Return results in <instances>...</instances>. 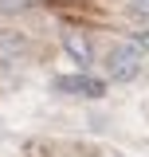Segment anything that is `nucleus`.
Returning a JSON list of instances; mask_svg holds the SVG:
<instances>
[{"label": "nucleus", "instance_id": "1", "mask_svg": "<svg viewBox=\"0 0 149 157\" xmlns=\"http://www.w3.org/2000/svg\"><path fill=\"white\" fill-rule=\"evenodd\" d=\"M137 71H141V47L114 43L110 51H106V75L114 82H130V78H137Z\"/></svg>", "mask_w": 149, "mask_h": 157}, {"label": "nucleus", "instance_id": "3", "mask_svg": "<svg viewBox=\"0 0 149 157\" xmlns=\"http://www.w3.org/2000/svg\"><path fill=\"white\" fill-rule=\"evenodd\" d=\"M55 90L82 94V98H102V94H106L102 78H90V75H59V78H55Z\"/></svg>", "mask_w": 149, "mask_h": 157}, {"label": "nucleus", "instance_id": "2", "mask_svg": "<svg viewBox=\"0 0 149 157\" xmlns=\"http://www.w3.org/2000/svg\"><path fill=\"white\" fill-rule=\"evenodd\" d=\"M63 51H67L78 67H90L94 63V43H90V36L78 32V28H67V32H63Z\"/></svg>", "mask_w": 149, "mask_h": 157}, {"label": "nucleus", "instance_id": "6", "mask_svg": "<svg viewBox=\"0 0 149 157\" xmlns=\"http://www.w3.org/2000/svg\"><path fill=\"white\" fill-rule=\"evenodd\" d=\"M130 8L137 12V16H145V20H149V0H130Z\"/></svg>", "mask_w": 149, "mask_h": 157}, {"label": "nucleus", "instance_id": "4", "mask_svg": "<svg viewBox=\"0 0 149 157\" xmlns=\"http://www.w3.org/2000/svg\"><path fill=\"white\" fill-rule=\"evenodd\" d=\"M32 0H0V16H8V12H20V8H28Z\"/></svg>", "mask_w": 149, "mask_h": 157}, {"label": "nucleus", "instance_id": "5", "mask_svg": "<svg viewBox=\"0 0 149 157\" xmlns=\"http://www.w3.org/2000/svg\"><path fill=\"white\" fill-rule=\"evenodd\" d=\"M133 39H137L133 47H145V51H149V24H141V28L133 32Z\"/></svg>", "mask_w": 149, "mask_h": 157}]
</instances>
